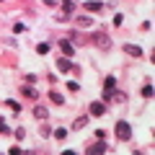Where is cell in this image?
I'll list each match as a JSON object with an SVG mask.
<instances>
[{"label":"cell","instance_id":"18","mask_svg":"<svg viewBox=\"0 0 155 155\" xmlns=\"http://www.w3.org/2000/svg\"><path fill=\"white\" fill-rule=\"evenodd\" d=\"M52 134H54V140H60V142H65V137H67V129H52Z\"/></svg>","mask_w":155,"mask_h":155},{"label":"cell","instance_id":"25","mask_svg":"<svg viewBox=\"0 0 155 155\" xmlns=\"http://www.w3.org/2000/svg\"><path fill=\"white\" fill-rule=\"evenodd\" d=\"M114 91H116V88H114ZM114 91H106V88H104V98H101V101H104V104H109L111 96H114Z\"/></svg>","mask_w":155,"mask_h":155},{"label":"cell","instance_id":"19","mask_svg":"<svg viewBox=\"0 0 155 155\" xmlns=\"http://www.w3.org/2000/svg\"><path fill=\"white\" fill-rule=\"evenodd\" d=\"M39 134L41 137H52V127L49 124H39Z\"/></svg>","mask_w":155,"mask_h":155},{"label":"cell","instance_id":"10","mask_svg":"<svg viewBox=\"0 0 155 155\" xmlns=\"http://www.w3.org/2000/svg\"><path fill=\"white\" fill-rule=\"evenodd\" d=\"M34 116H36L39 122H47V119H49V109H47V106H34Z\"/></svg>","mask_w":155,"mask_h":155},{"label":"cell","instance_id":"9","mask_svg":"<svg viewBox=\"0 0 155 155\" xmlns=\"http://www.w3.org/2000/svg\"><path fill=\"white\" fill-rule=\"evenodd\" d=\"M57 70H60V72H70V70H72V60L62 54L60 60H57Z\"/></svg>","mask_w":155,"mask_h":155},{"label":"cell","instance_id":"30","mask_svg":"<svg viewBox=\"0 0 155 155\" xmlns=\"http://www.w3.org/2000/svg\"><path fill=\"white\" fill-rule=\"evenodd\" d=\"M44 5H47V8H54V5H57V0H44Z\"/></svg>","mask_w":155,"mask_h":155},{"label":"cell","instance_id":"14","mask_svg":"<svg viewBox=\"0 0 155 155\" xmlns=\"http://www.w3.org/2000/svg\"><path fill=\"white\" fill-rule=\"evenodd\" d=\"M75 11V0H62V16H70Z\"/></svg>","mask_w":155,"mask_h":155},{"label":"cell","instance_id":"13","mask_svg":"<svg viewBox=\"0 0 155 155\" xmlns=\"http://www.w3.org/2000/svg\"><path fill=\"white\" fill-rule=\"evenodd\" d=\"M88 119H91V116H78V119H75V124H72V129H75V132H80V129H85V124H88Z\"/></svg>","mask_w":155,"mask_h":155},{"label":"cell","instance_id":"20","mask_svg":"<svg viewBox=\"0 0 155 155\" xmlns=\"http://www.w3.org/2000/svg\"><path fill=\"white\" fill-rule=\"evenodd\" d=\"M67 91H70V93H78V91H80V83H78V80H67Z\"/></svg>","mask_w":155,"mask_h":155},{"label":"cell","instance_id":"29","mask_svg":"<svg viewBox=\"0 0 155 155\" xmlns=\"http://www.w3.org/2000/svg\"><path fill=\"white\" fill-rule=\"evenodd\" d=\"M8 153H11V155H21V153H23V150H21V147H18V145H13V147H11V150H8Z\"/></svg>","mask_w":155,"mask_h":155},{"label":"cell","instance_id":"23","mask_svg":"<svg viewBox=\"0 0 155 155\" xmlns=\"http://www.w3.org/2000/svg\"><path fill=\"white\" fill-rule=\"evenodd\" d=\"M23 80H26L28 85H34V83H39V75H34V72H28V75H23Z\"/></svg>","mask_w":155,"mask_h":155},{"label":"cell","instance_id":"31","mask_svg":"<svg viewBox=\"0 0 155 155\" xmlns=\"http://www.w3.org/2000/svg\"><path fill=\"white\" fill-rule=\"evenodd\" d=\"M0 3H3V0H0Z\"/></svg>","mask_w":155,"mask_h":155},{"label":"cell","instance_id":"16","mask_svg":"<svg viewBox=\"0 0 155 155\" xmlns=\"http://www.w3.org/2000/svg\"><path fill=\"white\" fill-rule=\"evenodd\" d=\"M104 88H106V91H114V88H116V78H114V75H106Z\"/></svg>","mask_w":155,"mask_h":155},{"label":"cell","instance_id":"2","mask_svg":"<svg viewBox=\"0 0 155 155\" xmlns=\"http://www.w3.org/2000/svg\"><path fill=\"white\" fill-rule=\"evenodd\" d=\"M91 41H93L96 47H101V49H109V47H111V39H109V34H106V31L93 34V36H91Z\"/></svg>","mask_w":155,"mask_h":155},{"label":"cell","instance_id":"26","mask_svg":"<svg viewBox=\"0 0 155 155\" xmlns=\"http://www.w3.org/2000/svg\"><path fill=\"white\" fill-rule=\"evenodd\" d=\"M13 31H16V34H23V31H26V23H13Z\"/></svg>","mask_w":155,"mask_h":155},{"label":"cell","instance_id":"22","mask_svg":"<svg viewBox=\"0 0 155 155\" xmlns=\"http://www.w3.org/2000/svg\"><path fill=\"white\" fill-rule=\"evenodd\" d=\"M11 132H13V129L8 127V124H5V119L0 116V134H11Z\"/></svg>","mask_w":155,"mask_h":155},{"label":"cell","instance_id":"3","mask_svg":"<svg viewBox=\"0 0 155 155\" xmlns=\"http://www.w3.org/2000/svg\"><path fill=\"white\" fill-rule=\"evenodd\" d=\"M85 153H88V155H104V153H109V145H106V140H98V142L88 145Z\"/></svg>","mask_w":155,"mask_h":155},{"label":"cell","instance_id":"27","mask_svg":"<svg viewBox=\"0 0 155 155\" xmlns=\"http://www.w3.org/2000/svg\"><path fill=\"white\" fill-rule=\"evenodd\" d=\"M13 134H16L18 140H23V137H26V129H23V127H18V129H13Z\"/></svg>","mask_w":155,"mask_h":155},{"label":"cell","instance_id":"32","mask_svg":"<svg viewBox=\"0 0 155 155\" xmlns=\"http://www.w3.org/2000/svg\"><path fill=\"white\" fill-rule=\"evenodd\" d=\"M75 3H78V0H75Z\"/></svg>","mask_w":155,"mask_h":155},{"label":"cell","instance_id":"6","mask_svg":"<svg viewBox=\"0 0 155 155\" xmlns=\"http://www.w3.org/2000/svg\"><path fill=\"white\" fill-rule=\"evenodd\" d=\"M88 114H91V116H104V114H106V104H104V101H93Z\"/></svg>","mask_w":155,"mask_h":155},{"label":"cell","instance_id":"5","mask_svg":"<svg viewBox=\"0 0 155 155\" xmlns=\"http://www.w3.org/2000/svg\"><path fill=\"white\" fill-rule=\"evenodd\" d=\"M83 11L98 13V11H104V3H101V0H83Z\"/></svg>","mask_w":155,"mask_h":155},{"label":"cell","instance_id":"24","mask_svg":"<svg viewBox=\"0 0 155 155\" xmlns=\"http://www.w3.org/2000/svg\"><path fill=\"white\" fill-rule=\"evenodd\" d=\"M36 52H39V54H47V52H49V44H44V41L36 44Z\"/></svg>","mask_w":155,"mask_h":155},{"label":"cell","instance_id":"11","mask_svg":"<svg viewBox=\"0 0 155 155\" xmlns=\"http://www.w3.org/2000/svg\"><path fill=\"white\" fill-rule=\"evenodd\" d=\"M47 98H49L52 104H57V106H62V104H65V96H62L60 91H49V93H47Z\"/></svg>","mask_w":155,"mask_h":155},{"label":"cell","instance_id":"28","mask_svg":"<svg viewBox=\"0 0 155 155\" xmlns=\"http://www.w3.org/2000/svg\"><path fill=\"white\" fill-rule=\"evenodd\" d=\"M122 23H124V16H122V13H116V16H114V26H122Z\"/></svg>","mask_w":155,"mask_h":155},{"label":"cell","instance_id":"12","mask_svg":"<svg viewBox=\"0 0 155 155\" xmlns=\"http://www.w3.org/2000/svg\"><path fill=\"white\" fill-rule=\"evenodd\" d=\"M75 23H78L80 28H91V26H93V18H91V16H78Z\"/></svg>","mask_w":155,"mask_h":155},{"label":"cell","instance_id":"8","mask_svg":"<svg viewBox=\"0 0 155 155\" xmlns=\"http://www.w3.org/2000/svg\"><path fill=\"white\" fill-rule=\"evenodd\" d=\"M124 54H129V57H142L145 52H142V47H137V44H124Z\"/></svg>","mask_w":155,"mask_h":155},{"label":"cell","instance_id":"4","mask_svg":"<svg viewBox=\"0 0 155 155\" xmlns=\"http://www.w3.org/2000/svg\"><path fill=\"white\" fill-rule=\"evenodd\" d=\"M57 44H60V52H62V54L72 60V54H75V44H72L70 39H62V41H57Z\"/></svg>","mask_w":155,"mask_h":155},{"label":"cell","instance_id":"7","mask_svg":"<svg viewBox=\"0 0 155 155\" xmlns=\"http://www.w3.org/2000/svg\"><path fill=\"white\" fill-rule=\"evenodd\" d=\"M21 96L23 98H31V101H39V91L34 85H21Z\"/></svg>","mask_w":155,"mask_h":155},{"label":"cell","instance_id":"21","mask_svg":"<svg viewBox=\"0 0 155 155\" xmlns=\"http://www.w3.org/2000/svg\"><path fill=\"white\" fill-rule=\"evenodd\" d=\"M142 98H153V85H150V80L142 85Z\"/></svg>","mask_w":155,"mask_h":155},{"label":"cell","instance_id":"1","mask_svg":"<svg viewBox=\"0 0 155 155\" xmlns=\"http://www.w3.org/2000/svg\"><path fill=\"white\" fill-rule=\"evenodd\" d=\"M114 132H116V140H119V142H129V140H132V124L124 122V119H119L116 127H114Z\"/></svg>","mask_w":155,"mask_h":155},{"label":"cell","instance_id":"15","mask_svg":"<svg viewBox=\"0 0 155 155\" xmlns=\"http://www.w3.org/2000/svg\"><path fill=\"white\" fill-rule=\"evenodd\" d=\"M5 106L13 111V114H21V109H23V106L18 104V101H13V98H8V101H5Z\"/></svg>","mask_w":155,"mask_h":155},{"label":"cell","instance_id":"17","mask_svg":"<svg viewBox=\"0 0 155 155\" xmlns=\"http://www.w3.org/2000/svg\"><path fill=\"white\" fill-rule=\"evenodd\" d=\"M111 101H119V104H127V93H124V91H114Z\"/></svg>","mask_w":155,"mask_h":155}]
</instances>
